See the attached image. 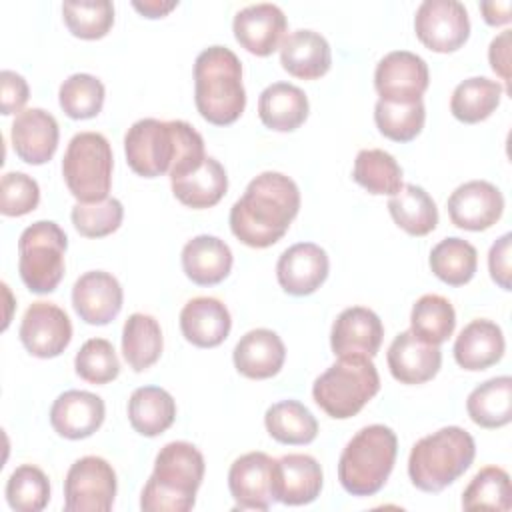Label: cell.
Masks as SVG:
<instances>
[{"label": "cell", "mask_w": 512, "mask_h": 512, "mask_svg": "<svg viewBox=\"0 0 512 512\" xmlns=\"http://www.w3.org/2000/svg\"><path fill=\"white\" fill-rule=\"evenodd\" d=\"M74 228L86 238H104L116 232L124 218L122 202L104 198L98 202H76L70 212Z\"/></svg>", "instance_id": "cell-45"}, {"label": "cell", "mask_w": 512, "mask_h": 512, "mask_svg": "<svg viewBox=\"0 0 512 512\" xmlns=\"http://www.w3.org/2000/svg\"><path fill=\"white\" fill-rule=\"evenodd\" d=\"M456 328V312L448 298L440 294L420 296L410 312V330L424 342L440 346Z\"/></svg>", "instance_id": "cell-39"}, {"label": "cell", "mask_w": 512, "mask_h": 512, "mask_svg": "<svg viewBox=\"0 0 512 512\" xmlns=\"http://www.w3.org/2000/svg\"><path fill=\"white\" fill-rule=\"evenodd\" d=\"M300 210V190L282 172H262L250 180L230 208L232 234L250 248L276 244Z\"/></svg>", "instance_id": "cell-1"}, {"label": "cell", "mask_w": 512, "mask_h": 512, "mask_svg": "<svg viewBox=\"0 0 512 512\" xmlns=\"http://www.w3.org/2000/svg\"><path fill=\"white\" fill-rule=\"evenodd\" d=\"M502 92V84L486 76L466 78L452 92L450 112L464 124L482 122L498 108Z\"/></svg>", "instance_id": "cell-35"}, {"label": "cell", "mask_w": 512, "mask_h": 512, "mask_svg": "<svg viewBox=\"0 0 512 512\" xmlns=\"http://www.w3.org/2000/svg\"><path fill=\"white\" fill-rule=\"evenodd\" d=\"M510 38L512 30H502L488 48V60L490 68L506 82V90L510 84Z\"/></svg>", "instance_id": "cell-50"}, {"label": "cell", "mask_w": 512, "mask_h": 512, "mask_svg": "<svg viewBox=\"0 0 512 512\" xmlns=\"http://www.w3.org/2000/svg\"><path fill=\"white\" fill-rule=\"evenodd\" d=\"M510 240L512 234L506 232L502 234L490 248L488 252V270L492 280L502 288V290H512V268H510Z\"/></svg>", "instance_id": "cell-49"}, {"label": "cell", "mask_w": 512, "mask_h": 512, "mask_svg": "<svg viewBox=\"0 0 512 512\" xmlns=\"http://www.w3.org/2000/svg\"><path fill=\"white\" fill-rule=\"evenodd\" d=\"M170 186L178 202L188 208L202 210L216 206L224 198L228 190V176L216 158L206 156L200 166L170 178Z\"/></svg>", "instance_id": "cell-29"}, {"label": "cell", "mask_w": 512, "mask_h": 512, "mask_svg": "<svg viewBox=\"0 0 512 512\" xmlns=\"http://www.w3.org/2000/svg\"><path fill=\"white\" fill-rule=\"evenodd\" d=\"M0 84H2V96H0L2 114L4 116L16 114V112L20 114L30 96V88L24 76L16 74L14 70H2Z\"/></svg>", "instance_id": "cell-48"}, {"label": "cell", "mask_w": 512, "mask_h": 512, "mask_svg": "<svg viewBox=\"0 0 512 512\" xmlns=\"http://www.w3.org/2000/svg\"><path fill=\"white\" fill-rule=\"evenodd\" d=\"M274 458L266 452H248L228 470V488L240 510H268L276 500L272 492Z\"/></svg>", "instance_id": "cell-15"}, {"label": "cell", "mask_w": 512, "mask_h": 512, "mask_svg": "<svg viewBox=\"0 0 512 512\" xmlns=\"http://www.w3.org/2000/svg\"><path fill=\"white\" fill-rule=\"evenodd\" d=\"M8 506L16 512H40L50 502V480L34 464L18 466L6 482Z\"/></svg>", "instance_id": "cell-43"}, {"label": "cell", "mask_w": 512, "mask_h": 512, "mask_svg": "<svg viewBox=\"0 0 512 512\" xmlns=\"http://www.w3.org/2000/svg\"><path fill=\"white\" fill-rule=\"evenodd\" d=\"M280 64L294 78L316 80L330 70V44L320 32L294 30L280 44Z\"/></svg>", "instance_id": "cell-26"}, {"label": "cell", "mask_w": 512, "mask_h": 512, "mask_svg": "<svg viewBox=\"0 0 512 512\" xmlns=\"http://www.w3.org/2000/svg\"><path fill=\"white\" fill-rule=\"evenodd\" d=\"M430 82L428 64L414 52L394 50L388 52L374 72V88L380 100L410 104L422 100Z\"/></svg>", "instance_id": "cell-12"}, {"label": "cell", "mask_w": 512, "mask_h": 512, "mask_svg": "<svg viewBox=\"0 0 512 512\" xmlns=\"http://www.w3.org/2000/svg\"><path fill=\"white\" fill-rule=\"evenodd\" d=\"M194 102L214 126L236 122L246 108L240 58L226 46H210L194 62Z\"/></svg>", "instance_id": "cell-4"}, {"label": "cell", "mask_w": 512, "mask_h": 512, "mask_svg": "<svg viewBox=\"0 0 512 512\" xmlns=\"http://www.w3.org/2000/svg\"><path fill=\"white\" fill-rule=\"evenodd\" d=\"M388 212L396 226L410 236H426L438 224V208L432 196L416 184H404L388 200Z\"/></svg>", "instance_id": "cell-34"}, {"label": "cell", "mask_w": 512, "mask_h": 512, "mask_svg": "<svg viewBox=\"0 0 512 512\" xmlns=\"http://www.w3.org/2000/svg\"><path fill=\"white\" fill-rule=\"evenodd\" d=\"M426 120L424 102H410V104H396L378 100L374 106V122L382 136L394 142H410L414 140Z\"/></svg>", "instance_id": "cell-42"}, {"label": "cell", "mask_w": 512, "mask_h": 512, "mask_svg": "<svg viewBox=\"0 0 512 512\" xmlns=\"http://www.w3.org/2000/svg\"><path fill=\"white\" fill-rule=\"evenodd\" d=\"M414 32L428 50L454 52L470 36L468 10L458 0H424L414 16Z\"/></svg>", "instance_id": "cell-11"}, {"label": "cell", "mask_w": 512, "mask_h": 512, "mask_svg": "<svg viewBox=\"0 0 512 512\" xmlns=\"http://www.w3.org/2000/svg\"><path fill=\"white\" fill-rule=\"evenodd\" d=\"M386 362L390 374L400 384H424L438 374L442 350L436 344L420 340L412 330H404L388 346Z\"/></svg>", "instance_id": "cell-21"}, {"label": "cell", "mask_w": 512, "mask_h": 512, "mask_svg": "<svg viewBox=\"0 0 512 512\" xmlns=\"http://www.w3.org/2000/svg\"><path fill=\"white\" fill-rule=\"evenodd\" d=\"M126 162L138 176L156 178L180 176L206 158L204 140L196 128L184 120L142 118L124 136Z\"/></svg>", "instance_id": "cell-2"}, {"label": "cell", "mask_w": 512, "mask_h": 512, "mask_svg": "<svg viewBox=\"0 0 512 512\" xmlns=\"http://www.w3.org/2000/svg\"><path fill=\"white\" fill-rule=\"evenodd\" d=\"M176 418V402L172 394L160 386H140L130 394L128 420L130 426L148 438L166 432Z\"/></svg>", "instance_id": "cell-31"}, {"label": "cell", "mask_w": 512, "mask_h": 512, "mask_svg": "<svg viewBox=\"0 0 512 512\" xmlns=\"http://www.w3.org/2000/svg\"><path fill=\"white\" fill-rule=\"evenodd\" d=\"M112 148L100 132H78L62 158V176L78 202L108 198L112 186Z\"/></svg>", "instance_id": "cell-9"}, {"label": "cell", "mask_w": 512, "mask_h": 512, "mask_svg": "<svg viewBox=\"0 0 512 512\" xmlns=\"http://www.w3.org/2000/svg\"><path fill=\"white\" fill-rule=\"evenodd\" d=\"M466 412L480 428H502L512 420V378L496 376L476 386L466 398Z\"/></svg>", "instance_id": "cell-33"}, {"label": "cell", "mask_w": 512, "mask_h": 512, "mask_svg": "<svg viewBox=\"0 0 512 512\" xmlns=\"http://www.w3.org/2000/svg\"><path fill=\"white\" fill-rule=\"evenodd\" d=\"M204 470V456L194 444L168 442L156 454L154 470L142 488L140 508L144 512L192 510Z\"/></svg>", "instance_id": "cell-3"}, {"label": "cell", "mask_w": 512, "mask_h": 512, "mask_svg": "<svg viewBox=\"0 0 512 512\" xmlns=\"http://www.w3.org/2000/svg\"><path fill=\"white\" fill-rule=\"evenodd\" d=\"M308 98L302 88L290 82L266 86L258 98V116L262 124L276 132H292L308 118Z\"/></svg>", "instance_id": "cell-30"}, {"label": "cell", "mask_w": 512, "mask_h": 512, "mask_svg": "<svg viewBox=\"0 0 512 512\" xmlns=\"http://www.w3.org/2000/svg\"><path fill=\"white\" fill-rule=\"evenodd\" d=\"M512 506L510 476L500 466H486L474 474L462 492L464 510L508 512Z\"/></svg>", "instance_id": "cell-40"}, {"label": "cell", "mask_w": 512, "mask_h": 512, "mask_svg": "<svg viewBox=\"0 0 512 512\" xmlns=\"http://www.w3.org/2000/svg\"><path fill=\"white\" fill-rule=\"evenodd\" d=\"M62 16L72 36L82 40H100L114 24V4L108 0L64 2Z\"/></svg>", "instance_id": "cell-44"}, {"label": "cell", "mask_w": 512, "mask_h": 512, "mask_svg": "<svg viewBox=\"0 0 512 512\" xmlns=\"http://www.w3.org/2000/svg\"><path fill=\"white\" fill-rule=\"evenodd\" d=\"M104 96V84L86 72L68 76L58 90L60 108L74 120H88L98 116L104 106Z\"/></svg>", "instance_id": "cell-41"}, {"label": "cell", "mask_w": 512, "mask_h": 512, "mask_svg": "<svg viewBox=\"0 0 512 512\" xmlns=\"http://www.w3.org/2000/svg\"><path fill=\"white\" fill-rule=\"evenodd\" d=\"M380 390L378 370L368 356H338L312 384L314 402L336 420L356 416Z\"/></svg>", "instance_id": "cell-7"}, {"label": "cell", "mask_w": 512, "mask_h": 512, "mask_svg": "<svg viewBox=\"0 0 512 512\" xmlns=\"http://www.w3.org/2000/svg\"><path fill=\"white\" fill-rule=\"evenodd\" d=\"M288 22L276 4L260 2L242 8L232 22L236 42L256 56H270L280 48Z\"/></svg>", "instance_id": "cell-19"}, {"label": "cell", "mask_w": 512, "mask_h": 512, "mask_svg": "<svg viewBox=\"0 0 512 512\" xmlns=\"http://www.w3.org/2000/svg\"><path fill=\"white\" fill-rule=\"evenodd\" d=\"M116 496V472L100 456L78 458L64 480L66 512H108Z\"/></svg>", "instance_id": "cell-10"}, {"label": "cell", "mask_w": 512, "mask_h": 512, "mask_svg": "<svg viewBox=\"0 0 512 512\" xmlns=\"http://www.w3.org/2000/svg\"><path fill=\"white\" fill-rule=\"evenodd\" d=\"M476 444L470 432L460 426H444L420 438L408 456V476L412 484L436 494L456 482L474 462Z\"/></svg>", "instance_id": "cell-5"}, {"label": "cell", "mask_w": 512, "mask_h": 512, "mask_svg": "<svg viewBox=\"0 0 512 512\" xmlns=\"http://www.w3.org/2000/svg\"><path fill=\"white\" fill-rule=\"evenodd\" d=\"M232 360L242 376L252 380H266L282 370L286 348L274 330L254 328L238 340L232 352Z\"/></svg>", "instance_id": "cell-25"}, {"label": "cell", "mask_w": 512, "mask_h": 512, "mask_svg": "<svg viewBox=\"0 0 512 512\" xmlns=\"http://www.w3.org/2000/svg\"><path fill=\"white\" fill-rule=\"evenodd\" d=\"M268 434L280 444H310L318 434L314 414L298 400H282L272 404L264 414Z\"/></svg>", "instance_id": "cell-36"}, {"label": "cell", "mask_w": 512, "mask_h": 512, "mask_svg": "<svg viewBox=\"0 0 512 512\" xmlns=\"http://www.w3.org/2000/svg\"><path fill=\"white\" fill-rule=\"evenodd\" d=\"M480 10H482V18L486 24L490 26H502L510 22V10L512 4L506 2H480Z\"/></svg>", "instance_id": "cell-51"}, {"label": "cell", "mask_w": 512, "mask_h": 512, "mask_svg": "<svg viewBox=\"0 0 512 512\" xmlns=\"http://www.w3.org/2000/svg\"><path fill=\"white\" fill-rule=\"evenodd\" d=\"M164 348L158 320L144 312L128 316L122 328V354L134 372H144L158 362Z\"/></svg>", "instance_id": "cell-32"}, {"label": "cell", "mask_w": 512, "mask_h": 512, "mask_svg": "<svg viewBox=\"0 0 512 512\" xmlns=\"http://www.w3.org/2000/svg\"><path fill=\"white\" fill-rule=\"evenodd\" d=\"M328 270V254L314 242L292 244L276 262L278 284L292 296H308L316 292L328 278Z\"/></svg>", "instance_id": "cell-16"}, {"label": "cell", "mask_w": 512, "mask_h": 512, "mask_svg": "<svg viewBox=\"0 0 512 512\" xmlns=\"http://www.w3.org/2000/svg\"><path fill=\"white\" fill-rule=\"evenodd\" d=\"M324 482L318 460L310 454H286L274 460V500L288 506H304L320 496Z\"/></svg>", "instance_id": "cell-18"}, {"label": "cell", "mask_w": 512, "mask_h": 512, "mask_svg": "<svg viewBox=\"0 0 512 512\" xmlns=\"http://www.w3.org/2000/svg\"><path fill=\"white\" fill-rule=\"evenodd\" d=\"M58 122L42 108L22 110L10 128V140L16 156L32 166L46 164L58 148Z\"/></svg>", "instance_id": "cell-22"}, {"label": "cell", "mask_w": 512, "mask_h": 512, "mask_svg": "<svg viewBox=\"0 0 512 512\" xmlns=\"http://www.w3.org/2000/svg\"><path fill=\"white\" fill-rule=\"evenodd\" d=\"M384 326L378 314L364 306H350L338 314L330 332V346L336 356H376L382 344Z\"/></svg>", "instance_id": "cell-20"}, {"label": "cell", "mask_w": 512, "mask_h": 512, "mask_svg": "<svg viewBox=\"0 0 512 512\" xmlns=\"http://www.w3.org/2000/svg\"><path fill=\"white\" fill-rule=\"evenodd\" d=\"M68 238L52 220L30 224L18 240V272L34 294H50L64 278Z\"/></svg>", "instance_id": "cell-8"}, {"label": "cell", "mask_w": 512, "mask_h": 512, "mask_svg": "<svg viewBox=\"0 0 512 512\" xmlns=\"http://www.w3.org/2000/svg\"><path fill=\"white\" fill-rule=\"evenodd\" d=\"M104 400L86 390L62 392L50 408V424L62 438L82 440L92 436L104 422Z\"/></svg>", "instance_id": "cell-23"}, {"label": "cell", "mask_w": 512, "mask_h": 512, "mask_svg": "<svg viewBox=\"0 0 512 512\" xmlns=\"http://www.w3.org/2000/svg\"><path fill=\"white\" fill-rule=\"evenodd\" d=\"M430 270L436 278H440L448 286H464L468 284L478 268V252L476 248L458 236H450L440 240L428 258Z\"/></svg>", "instance_id": "cell-37"}, {"label": "cell", "mask_w": 512, "mask_h": 512, "mask_svg": "<svg viewBox=\"0 0 512 512\" xmlns=\"http://www.w3.org/2000/svg\"><path fill=\"white\" fill-rule=\"evenodd\" d=\"M398 454V438L384 424L358 430L338 460V480L352 496H372L386 484Z\"/></svg>", "instance_id": "cell-6"}, {"label": "cell", "mask_w": 512, "mask_h": 512, "mask_svg": "<svg viewBox=\"0 0 512 512\" xmlns=\"http://www.w3.org/2000/svg\"><path fill=\"white\" fill-rule=\"evenodd\" d=\"M40 202L38 182L24 172H6L0 180V212L4 216H24Z\"/></svg>", "instance_id": "cell-47"}, {"label": "cell", "mask_w": 512, "mask_h": 512, "mask_svg": "<svg viewBox=\"0 0 512 512\" xmlns=\"http://www.w3.org/2000/svg\"><path fill=\"white\" fill-rule=\"evenodd\" d=\"M352 178L370 194L394 196L402 184V168L392 154L380 148H366L356 154Z\"/></svg>", "instance_id": "cell-38"}, {"label": "cell", "mask_w": 512, "mask_h": 512, "mask_svg": "<svg viewBox=\"0 0 512 512\" xmlns=\"http://www.w3.org/2000/svg\"><path fill=\"white\" fill-rule=\"evenodd\" d=\"M232 328V318L224 302L212 296H196L180 310L182 336L198 348L220 346Z\"/></svg>", "instance_id": "cell-24"}, {"label": "cell", "mask_w": 512, "mask_h": 512, "mask_svg": "<svg viewBox=\"0 0 512 512\" xmlns=\"http://www.w3.org/2000/svg\"><path fill=\"white\" fill-rule=\"evenodd\" d=\"M232 250L218 236L200 234L182 248V270L198 286L220 284L232 270Z\"/></svg>", "instance_id": "cell-28"}, {"label": "cell", "mask_w": 512, "mask_h": 512, "mask_svg": "<svg viewBox=\"0 0 512 512\" xmlns=\"http://www.w3.org/2000/svg\"><path fill=\"white\" fill-rule=\"evenodd\" d=\"M446 206L454 226L482 232L500 220L504 212V196L488 180H470L450 194Z\"/></svg>", "instance_id": "cell-14"}, {"label": "cell", "mask_w": 512, "mask_h": 512, "mask_svg": "<svg viewBox=\"0 0 512 512\" xmlns=\"http://www.w3.org/2000/svg\"><path fill=\"white\" fill-rule=\"evenodd\" d=\"M132 6L146 18H164L170 10L178 6V2H164V0H144V2H132Z\"/></svg>", "instance_id": "cell-52"}, {"label": "cell", "mask_w": 512, "mask_h": 512, "mask_svg": "<svg viewBox=\"0 0 512 512\" xmlns=\"http://www.w3.org/2000/svg\"><path fill=\"white\" fill-rule=\"evenodd\" d=\"M502 328L486 318L466 324L454 342V360L460 368L478 372L494 366L504 356Z\"/></svg>", "instance_id": "cell-27"}, {"label": "cell", "mask_w": 512, "mask_h": 512, "mask_svg": "<svg viewBox=\"0 0 512 512\" xmlns=\"http://www.w3.org/2000/svg\"><path fill=\"white\" fill-rule=\"evenodd\" d=\"M124 302L120 282L104 270L84 272L72 286V306L80 320L92 326L112 322Z\"/></svg>", "instance_id": "cell-17"}, {"label": "cell", "mask_w": 512, "mask_h": 512, "mask_svg": "<svg viewBox=\"0 0 512 512\" xmlns=\"http://www.w3.org/2000/svg\"><path fill=\"white\" fill-rule=\"evenodd\" d=\"M74 368L76 374L90 384H108L120 374L116 350L106 338L86 340L76 352Z\"/></svg>", "instance_id": "cell-46"}, {"label": "cell", "mask_w": 512, "mask_h": 512, "mask_svg": "<svg viewBox=\"0 0 512 512\" xmlns=\"http://www.w3.org/2000/svg\"><path fill=\"white\" fill-rule=\"evenodd\" d=\"M18 334L32 356L56 358L72 340V322L60 306L38 300L24 312Z\"/></svg>", "instance_id": "cell-13"}]
</instances>
